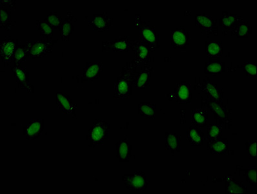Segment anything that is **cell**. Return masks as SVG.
<instances>
[{"label":"cell","instance_id":"obj_24","mask_svg":"<svg viewBox=\"0 0 257 194\" xmlns=\"http://www.w3.org/2000/svg\"><path fill=\"white\" fill-rule=\"evenodd\" d=\"M186 138L193 146H201L205 139L204 133L196 126H191L186 131Z\"/></svg>","mask_w":257,"mask_h":194},{"label":"cell","instance_id":"obj_31","mask_svg":"<svg viewBox=\"0 0 257 194\" xmlns=\"http://www.w3.org/2000/svg\"><path fill=\"white\" fill-rule=\"evenodd\" d=\"M157 104L141 103L139 104V114L147 119H154L156 116Z\"/></svg>","mask_w":257,"mask_h":194},{"label":"cell","instance_id":"obj_13","mask_svg":"<svg viewBox=\"0 0 257 194\" xmlns=\"http://www.w3.org/2000/svg\"><path fill=\"white\" fill-rule=\"evenodd\" d=\"M11 72L14 73L17 87L25 90L28 93H33L34 86L29 80V73L21 65L11 67Z\"/></svg>","mask_w":257,"mask_h":194},{"label":"cell","instance_id":"obj_4","mask_svg":"<svg viewBox=\"0 0 257 194\" xmlns=\"http://www.w3.org/2000/svg\"><path fill=\"white\" fill-rule=\"evenodd\" d=\"M109 131L110 124L108 122L101 119L94 121L87 135L90 147L95 148L104 144L109 139Z\"/></svg>","mask_w":257,"mask_h":194},{"label":"cell","instance_id":"obj_12","mask_svg":"<svg viewBox=\"0 0 257 194\" xmlns=\"http://www.w3.org/2000/svg\"><path fill=\"white\" fill-rule=\"evenodd\" d=\"M18 46V40L12 39L11 37H6L2 40L0 44V57L4 63V67H8L13 58Z\"/></svg>","mask_w":257,"mask_h":194},{"label":"cell","instance_id":"obj_30","mask_svg":"<svg viewBox=\"0 0 257 194\" xmlns=\"http://www.w3.org/2000/svg\"><path fill=\"white\" fill-rule=\"evenodd\" d=\"M252 28L247 21L243 20L231 31L232 37L247 38L252 35Z\"/></svg>","mask_w":257,"mask_h":194},{"label":"cell","instance_id":"obj_11","mask_svg":"<svg viewBox=\"0 0 257 194\" xmlns=\"http://www.w3.org/2000/svg\"><path fill=\"white\" fill-rule=\"evenodd\" d=\"M171 45L175 50L186 51L189 46V33L185 26H180L171 31Z\"/></svg>","mask_w":257,"mask_h":194},{"label":"cell","instance_id":"obj_33","mask_svg":"<svg viewBox=\"0 0 257 194\" xmlns=\"http://www.w3.org/2000/svg\"><path fill=\"white\" fill-rule=\"evenodd\" d=\"M222 126L217 124L207 126V140L209 142L215 141L222 137Z\"/></svg>","mask_w":257,"mask_h":194},{"label":"cell","instance_id":"obj_17","mask_svg":"<svg viewBox=\"0 0 257 194\" xmlns=\"http://www.w3.org/2000/svg\"><path fill=\"white\" fill-rule=\"evenodd\" d=\"M44 130V119H32L23 128L24 135L27 140L39 138Z\"/></svg>","mask_w":257,"mask_h":194},{"label":"cell","instance_id":"obj_2","mask_svg":"<svg viewBox=\"0 0 257 194\" xmlns=\"http://www.w3.org/2000/svg\"><path fill=\"white\" fill-rule=\"evenodd\" d=\"M134 24L139 29L140 40L147 45L151 52H155L159 49L161 46V35L157 32L155 27L142 21L141 16L139 15H135Z\"/></svg>","mask_w":257,"mask_h":194},{"label":"cell","instance_id":"obj_32","mask_svg":"<svg viewBox=\"0 0 257 194\" xmlns=\"http://www.w3.org/2000/svg\"><path fill=\"white\" fill-rule=\"evenodd\" d=\"M37 28L40 32V37L46 38V39H52L53 37V28L46 20H37Z\"/></svg>","mask_w":257,"mask_h":194},{"label":"cell","instance_id":"obj_3","mask_svg":"<svg viewBox=\"0 0 257 194\" xmlns=\"http://www.w3.org/2000/svg\"><path fill=\"white\" fill-rule=\"evenodd\" d=\"M202 107L208 108L212 114L214 115L216 124L224 126L225 129L229 130L233 127V121L229 118L232 110L227 108L222 102H218L213 99L208 98L202 99Z\"/></svg>","mask_w":257,"mask_h":194},{"label":"cell","instance_id":"obj_34","mask_svg":"<svg viewBox=\"0 0 257 194\" xmlns=\"http://www.w3.org/2000/svg\"><path fill=\"white\" fill-rule=\"evenodd\" d=\"M12 26L11 11L3 6H0V28H4L6 31H10Z\"/></svg>","mask_w":257,"mask_h":194},{"label":"cell","instance_id":"obj_10","mask_svg":"<svg viewBox=\"0 0 257 194\" xmlns=\"http://www.w3.org/2000/svg\"><path fill=\"white\" fill-rule=\"evenodd\" d=\"M195 25L202 31V35L207 37L210 36H218V28L217 20L214 19L211 16L206 14L197 15L195 17Z\"/></svg>","mask_w":257,"mask_h":194},{"label":"cell","instance_id":"obj_23","mask_svg":"<svg viewBox=\"0 0 257 194\" xmlns=\"http://www.w3.org/2000/svg\"><path fill=\"white\" fill-rule=\"evenodd\" d=\"M225 192L227 194L247 193L248 189L243 185V182L232 177L231 175L224 177Z\"/></svg>","mask_w":257,"mask_h":194},{"label":"cell","instance_id":"obj_6","mask_svg":"<svg viewBox=\"0 0 257 194\" xmlns=\"http://www.w3.org/2000/svg\"><path fill=\"white\" fill-rule=\"evenodd\" d=\"M123 181L128 190L134 192L146 191L148 186L144 171H135L134 174L123 175Z\"/></svg>","mask_w":257,"mask_h":194},{"label":"cell","instance_id":"obj_22","mask_svg":"<svg viewBox=\"0 0 257 194\" xmlns=\"http://www.w3.org/2000/svg\"><path fill=\"white\" fill-rule=\"evenodd\" d=\"M207 150L213 155H229L231 153L227 139L221 138L215 141H208Z\"/></svg>","mask_w":257,"mask_h":194},{"label":"cell","instance_id":"obj_36","mask_svg":"<svg viewBox=\"0 0 257 194\" xmlns=\"http://www.w3.org/2000/svg\"><path fill=\"white\" fill-rule=\"evenodd\" d=\"M44 20L51 25L52 28L58 29H60L64 22L62 16L58 15L56 11H51Z\"/></svg>","mask_w":257,"mask_h":194},{"label":"cell","instance_id":"obj_5","mask_svg":"<svg viewBox=\"0 0 257 194\" xmlns=\"http://www.w3.org/2000/svg\"><path fill=\"white\" fill-rule=\"evenodd\" d=\"M58 40L44 39L40 41L27 42L26 47L28 57L36 59L42 58L52 53L54 45Z\"/></svg>","mask_w":257,"mask_h":194},{"label":"cell","instance_id":"obj_38","mask_svg":"<svg viewBox=\"0 0 257 194\" xmlns=\"http://www.w3.org/2000/svg\"><path fill=\"white\" fill-rule=\"evenodd\" d=\"M256 166H249L247 170H243L246 176L247 181L251 186H256Z\"/></svg>","mask_w":257,"mask_h":194},{"label":"cell","instance_id":"obj_7","mask_svg":"<svg viewBox=\"0 0 257 194\" xmlns=\"http://www.w3.org/2000/svg\"><path fill=\"white\" fill-rule=\"evenodd\" d=\"M197 88L201 89L203 93L206 94L207 98L213 99L218 102L224 101V88L218 87L216 83L212 82L209 78H203L202 81L197 83Z\"/></svg>","mask_w":257,"mask_h":194},{"label":"cell","instance_id":"obj_37","mask_svg":"<svg viewBox=\"0 0 257 194\" xmlns=\"http://www.w3.org/2000/svg\"><path fill=\"white\" fill-rule=\"evenodd\" d=\"M247 77L256 78L257 76V64L256 62H243L240 67Z\"/></svg>","mask_w":257,"mask_h":194},{"label":"cell","instance_id":"obj_8","mask_svg":"<svg viewBox=\"0 0 257 194\" xmlns=\"http://www.w3.org/2000/svg\"><path fill=\"white\" fill-rule=\"evenodd\" d=\"M136 41L131 40L128 37H121L113 41H103L102 42V51L118 52V53H127L134 51Z\"/></svg>","mask_w":257,"mask_h":194},{"label":"cell","instance_id":"obj_29","mask_svg":"<svg viewBox=\"0 0 257 194\" xmlns=\"http://www.w3.org/2000/svg\"><path fill=\"white\" fill-rule=\"evenodd\" d=\"M225 72V64L221 62L220 59L212 60L206 63L204 67V73L212 75H219Z\"/></svg>","mask_w":257,"mask_h":194},{"label":"cell","instance_id":"obj_1","mask_svg":"<svg viewBox=\"0 0 257 194\" xmlns=\"http://www.w3.org/2000/svg\"><path fill=\"white\" fill-rule=\"evenodd\" d=\"M137 67L134 61L126 62L122 71L114 83L113 96L115 99H127L132 96V88L136 77Z\"/></svg>","mask_w":257,"mask_h":194},{"label":"cell","instance_id":"obj_15","mask_svg":"<svg viewBox=\"0 0 257 194\" xmlns=\"http://www.w3.org/2000/svg\"><path fill=\"white\" fill-rule=\"evenodd\" d=\"M56 105L63 114L76 116L78 105L73 102V99L69 94L63 92H56Z\"/></svg>","mask_w":257,"mask_h":194},{"label":"cell","instance_id":"obj_25","mask_svg":"<svg viewBox=\"0 0 257 194\" xmlns=\"http://www.w3.org/2000/svg\"><path fill=\"white\" fill-rule=\"evenodd\" d=\"M165 147L167 150L175 155L181 150V135L166 132Z\"/></svg>","mask_w":257,"mask_h":194},{"label":"cell","instance_id":"obj_27","mask_svg":"<svg viewBox=\"0 0 257 194\" xmlns=\"http://www.w3.org/2000/svg\"><path fill=\"white\" fill-rule=\"evenodd\" d=\"M208 120L207 108H196L191 110V123L198 128L206 126Z\"/></svg>","mask_w":257,"mask_h":194},{"label":"cell","instance_id":"obj_18","mask_svg":"<svg viewBox=\"0 0 257 194\" xmlns=\"http://www.w3.org/2000/svg\"><path fill=\"white\" fill-rule=\"evenodd\" d=\"M134 51L135 58L133 61L137 68H141L144 65L148 64L150 62V49L147 45L144 44L141 40L136 42Z\"/></svg>","mask_w":257,"mask_h":194},{"label":"cell","instance_id":"obj_16","mask_svg":"<svg viewBox=\"0 0 257 194\" xmlns=\"http://www.w3.org/2000/svg\"><path fill=\"white\" fill-rule=\"evenodd\" d=\"M243 20L240 16L232 14L228 11H222L218 26L222 29L223 36H227Z\"/></svg>","mask_w":257,"mask_h":194},{"label":"cell","instance_id":"obj_21","mask_svg":"<svg viewBox=\"0 0 257 194\" xmlns=\"http://www.w3.org/2000/svg\"><path fill=\"white\" fill-rule=\"evenodd\" d=\"M132 146L127 135H122L121 138L116 143L117 159L119 162H130L132 159Z\"/></svg>","mask_w":257,"mask_h":194},{"label":"cell","instance_id":"obj_39","mask_svg":"<svg viewBox=\"0 0 257 194\" xmlns=\"http://www.w3.org/2000/svg\"><path fill=\"white\" fill-rule=\"evenodd\" d=\"M247 150L248 152V159L249 161H256L257 160V141L256 140H250L247 142Z\"/></svg>","mask_w":257,"mask_h":194},{"label":"cell","instance_id":"obj_35","mask_svg":"<svg viewBox=\"0 0 257 194\" xmlns=\"http://www.w3.org/2000/svg\"><path fill=\"white\" fill-rule=\"evenodd\" d=\"M28 57L26 45H19L16 49L13 62L15 65H21L22 63L26 62Z\"/></svg>","mask_w":257,"mask_h":194},{"label":"cell","instance_id":"obj_26","mask_svg":"<svg viewBox=\"0 0 257 194\" xmlns=\"http://www.w3.org/2000/svg\"><path fill=\"white\" fill-rule=\"evenodd\" d=\"M205 52L212 60L220 59L224 53L222 43L215 40L206 42Z\"/></svg>","mask_w":257,"mask_h":194},{"label":"cell","instance_id":"obj_19","mask_svg":"<svg viewBox=\"0 0 257 194\" xmlns=\"http://www.w3.org/2000/svg\"><path fill=\"white\" fill-rule=\"evenodd\" d=\"M153 67L149 64L144 65L139 73H137L134 87L136 89H146L150 87Z\"/></svg>","mask_w":257,"mask_h":194},{"label":"cell","instance_id":"obj_28","mask_svg":"<svg viewBox=\"0 0 257 194\" xmlns=\"http://www.w3.org/2000/svg\"><path fill=\"white\" fill-rule=\"evenodd\" d=\"M74 15L71 11L67 12V17L64 20L62 26L59 29L60 37L64 42H69L70 37L74 31L73 20Z\"/></svg>","mask_w":257,"mask_h":194},{"label":"cell","instance_id":"obj_9","mask_svg":"<svg viewBox=\"0 0 257 194\" xmlns=\"http://www.w3.org/2000/svg\"><path fill=\"white\" fill-rule=\"evenodd\" d=\"M104 65L101 62H89L83 67L82 74L76 76V80L78 83H91L100 78L103 71Z\"/></svg>","mask_w":257,"mask_h":194},{"label":"cell","instance_id":"obj_40","mask_svg":"<svg viewBox=\"0 0 257 194\" xmlns=\"http://www.w3.org/2000/svg\"><path fill=\"white\" fill-rule=\"evenodd\" d=\"M0 6H7L10 7L11 11H14L16 8L15 0H5V1H0Z\"/></svg>","mask_w":257,"mask_h":194},{"label":"cell","instance_id":"obj_14","mask_svg":"<svg viewBox=\"0 0 257 194\" xmlns=\"http://www.w3.org/2000/svg\"><path fill=\"white\" fill-rule=\"evenodd\" d=\"M114 17H110L108 11H105L103 14L94 15L91 21L88 22V26L97 32H105L114 26Z\"/></svg>","mask_w":257,"mask_h":194},{"label":"cell","instance_id":"obj_20","mask_svg":"<svg viewBox=\"0 0 257 194\" xmlns=\"http://www.w3.org/2000/svg\"><path fill=\"white\" fill-rule=\"evenodd\" d=\"M191 84L187 82L178 83L175 89V99L178 104H189L192 101Z\"/></svg>","mask_w":257,"mask_h":194}]
</instances>
